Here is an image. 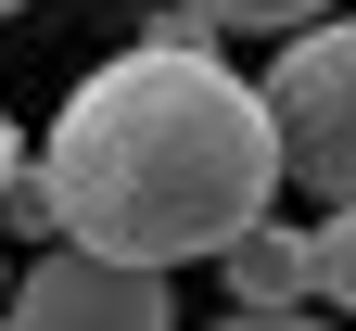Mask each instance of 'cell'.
Here are the masks:
<instances>
[{
  "mask_svg": "<svg viewBox=\"0 0 356 331\" xmlns=\"http://www.w3.org/2000/svg\"><path fill=\"white\" fill-rule=\"evenodd\" d=\"M38 178H51L64 243L191 268L280 192V140H267V102L216 64V26L165 0L115 64H89L64 89L51 140H38Z\"/></svg>",
  "mask_w": 356,
  "mask_h": 331,
  "instance_id": "1",
  "label": "cell"
},
{
  "mask_svg": "<svg viewBox=\"0 0 356 331\" xmlns=\"http://www.w3.org/2000/svg\"><path fill=\"white\" fill-rule=\"evenodd\" d=\"M293 52L267 64V140H280V178H305L318 204H356V13H305L280 26Z\"/></svg>",
  "mask_w": 356,
  "mask_h": 331,
  "instance_id": "2",
  "label": "cell"
},
{
  "mask_svg": "<svg viewBox=\"0 0 356 331\" xmlns=\"http://www.w3.org/2000/svg\"><path fill=\"white\" fill-rule=\"evenodd\" d=\"M0 306H13L26 331H165L178 318V268L102 255V243H38Z\"/></svg>",
  "mask_w": 356,
  "mask_h": 331,
  "instance_id": "3",
  "label": "cell"
},
{
  "mask_svg": "<svg viewBox=\"0 0 356 331\" xmlns=\"http://www.w3.org/2000/svg\"><path fill=\"white\" fill-rule=\"evenodd\" d=\"M216 268H229V306L242 318H293V306H318V268H305V229H280V217H242L229 243H216Z\"/></svg>",
  "mask_w": 356,
  "mask_h": 331,
  "instance_id": "4",
  "label": "cell"
},
{
  "mask_svg": "<svg viewBox=\"0 0 356 331\" xmlns=\"http://www.w3.org/2000/svg\"><path fill=\"white\" fill-rule=\"evenodd\" d=\"M305 268H318V306L356 318V204H331L318 229H305Z\"/></svg>",
  "mask_w": 356,
  "mask_h": 331,
  "instance_id": "5",
  "label": "cell"
},
{
  "mask_svg": "<svg viewBox=\"0 0 356 331\" xmlns=\"http://www.w3.org/2000/svg\"><path fill=\"white\" fill-rule=\"evenodd\" d=\"M178 13H204V26H229V38H280L305 13H331V0H178Z\"/></svg>",
  "mask_w": 356,
  "mask_h": 331,
  "instance_id": "6",
  "label": "cell"
},
{
  "mask_svg": "<svg viewBox=\"0 0 356 331\" xmlns=\"http://www.w3.org/2000/svg\"><path fill=\"white\" fill-rule=\"evenodd\" d=\"M0 217H13V243H64V217H51V178H38L13 153V178H0Z\"/></svg>",
  "mask_w": 356,
  "mask_h": 331,
  "instance_id": "7",
  "label": "cell"
},
{
  "mask_svg": "<svg viewBox=\"0 0 356 331\" xmlns=\"http://www.w3.org/2000/svg\"><path fill=\"white\" fill-rule=\"evenodd\" d=\"M13 153H26V140H13V115H0V178H13Z\"/></svg>",
  "mask_w": 356,
  "mask_h": 331,
  "instance_id": "8",
  "label": "cell"
},
{
  "mask_svg": "<svg viewBox=\"0 0 356 331\" xmlns=\"http://www.w3.org/2000/svg\"><path fill=\"white\" fill-rule=\"evenodd\" d=\"M13 13H26V0H0V26H13Z\"/></svg>",
  "mask_w": 356,
  "mask_h": 331,
  "instance_id": "9",
  "label": "cell"
},
{
  "mask_svg": "<svg viewBox=\"0 0 356 331\" xmlns=\"http://www.w3.org/2000/svg\"><path fill=\"white\" fill-rule=\"evenodd\" d=\"M0 293H13V268H0Z\"/></svg>",
  "mask_w": 356,
  "mask_h": 331,
  "instance_id": "10",
  "label": "cell"
}]
</instances>
